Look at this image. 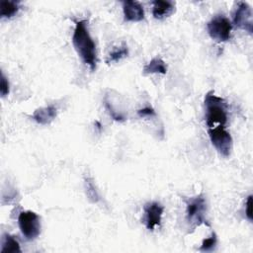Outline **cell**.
Wrapping results in <instances>:
<instances>
[{"instance_id":"1","label":"cell","mask_w":253,"mask_h":253,"mask_svg":"<svg viewBox=\"0 0 253 253\" xmlns=\"http://www.w3.org/2000/svg\"><path fill=\"white\" fill-rule=\"evenodd\" d=\"M88 22L80 20L75 23V28L72 36V43L82 61L89 66L91 71L97 67V49L96 44L90 36L88 30Z\"/></svg>"},{"instance_id":"2","label":"cell","mask_w":253,"mask_h":253,"mask_svg":"<svg viewBox=\"0 0 253 253\" xmlns=\"http://www.w3.org/2000/svg\"><path fill=\"white\" fill-rule=\"evenodd\" d=\"M205 119L209 127L214 126V124L218 126H225L227 123V102L216 95L213 91H210L205 96Z\"/></svg>"},{"instance_id":"3","label":"cell","mask_w":253,"mask_h":253,"mask_svg":"<svg viewBox=\"0 0 253 253\" xmlns=\"http://www.w3.org/2000/svg\"><path fill=\"white\" fill-rule=\"evenodd\" d=\"M211 144L223 157H228L232 149V137L224 128V126H217L208 128Z\"/></svg>"},{"instance_id":"4","label":"cell","mask_w":253,"mask_h":253,"mask_svg":"<svg viewBox=\"0 0 253 253\" xmlns=\"http://www.w3.org/2000/svg\"><path fill=\"white\" fill-rule=\"evenodd\" d=\"M18 224L22 234L28 240L36 239L41 233V219L35 211H21L18 216Z\"/></svg>"},{"instance_id":"5","label":"cell","mask_w":253,"mask_h":253,"mask_svg":"<svg viewBox=\"0 0 253 253\" xmlns=\"http://www.w3.org/2000/svg\"><path fill=\"white\" fill-rule=\"evenodd\" d=\"M207 30L212 40L223 42L230 39L232 25L225 16L217 15L208 22Z\"/></svg>"},{"instance_id":"6","label":"cell","mask_w":253,"mask_h":253,"mask_svg":"<svg viewBox=\"0 0 253 253\" xmlns=\"http://www.w3.org/2000/svg\"><path fill=\"white\" fill-rule=\"evenodd\" d=\"M206 210H207V203L203 195H199L196 198L192 199L187 204V209H186V215L189 223H194L195 226L197 225L199 226L203 223L209 225V223L205 218Z\"/></svg>"},{"instance_id":"7","label":"cell","mask_w":253,"mask_h":253,"mask_svg":"<svg viewBox=\"0 0 253 253\" xmlns=\"http://www.w3.org/2000/svg\"><path fill=\"white\" fill-rule=\"evenodd\" d=\"M233 24L241 30L252 35L253 22H252V10L248 3L240 1L237 3L235 11L233 13Z\"/></svg>"},{"instance_id":"8","label":"cell","mask_w":253,"mask_h":253,"mask_svg":"<svg viewBox=\"0 0 253 253\" xmlns=\"http://www.w3.org/2000/svg\"><path fill=\"white\" fill-rule=\"evenodd\" d=\"M143 210H144V224L148 230L153 231L154 228L156 226H159L161 223L164 207L158 202H150L145 204Z\"/></svg>"},{"instance_id":"9","label":"cell","mask_w":253,"mask_h":253,"mask_svg":"<svg viewBox=\"0 0 253 253\" xmlns=\"http://www.w3.org/2000/svg\"><path fill=\"white\" fill-rule=\"evenodd\" d=\"M124 18L126 22H140L144 19V11L141 4L137 1H123Z\"/></svg>"},{"instance_id":"10","label":"cell","mask_w":253,"mask_h":253,"mask_svg":"<svg viewBox=\"0 0 253 253\" xmlns=\"http://www.w3.org/2000/svg\"><path fill=\"white\" fill-rule=\"evenodd\" d=\"M57 116V109L53 105L38 108L32 115V119L39 125H48Z\"/></svg>"},{"instance_id":"11","label":"cell","mask_w":253,"mask_h":253,"mask_svg":"<svg viewBox=\"0 0 253 253\" xmlns=\"http://www.w3.org/2000/svg\"><path fill=\"white\" fill-rule=\"evenodd\" d=\"M175 10V3L172 1H152V15L155 19L162 20L169 17Z\"/></svg>"},{"instance_id":"12","label":"cell","mask_w":253,"mask_h":253,"mask_svg":"<svg viewBox=\"0 0 253 253\" xmlns=\"http://www.w3.org/2000/svg\"><path fill=\"white\" fill-rule=\"evenodd\" d=\"M166 72H167V66H166L165 62L160 57L152 58L143 67L144 74H152V73L166 74Z\"/></svg>"},{"instance_id":"13","label":"cell","mask_w":253,"mask_h":253,"mask_svg":"<svg viewBox=\"0 0 253 253\" xmlns=\"http://www.w3.org/2000/svg\"><path fill=\"white\" fill-rule=\"evenodd\" d=\"M20 10V3L17 1L2 0L0 2V16L1 18H11Z\"/></svg>"},{"instance_id":"14","label":"cell","mask_w":253,"mask_h":253,"mask_svg":"<svg viewBox=\"0 0 253 253\" xmlns=\"http://www.w3.org/2000/svg\"><path fill=\"white\" fill-rule=\"evenodd\" d=\"M20 252H21V248L17 239H15L14 236L8 233H5L2 239L1 253H20Z\"/></svg>"},{"instance_id":"15","label":"cell","mask_w":253,"mask_h":253,"mask_svg":"<svg viewBox=\"0 0 253 253\" xmlns=\"http://www.w3.org/2000/svg\"><path fill=\"white\" fill-rule=\"evenodd\" d=\"M128 54V47L125 42H123L119 46H116L109 54L106 59V62L110 64L111 62H118L124 57L127 56Z\"/></svg>"},{"instance_id":"16","label":"cell","mask_w":253,"mask_h":253,"mask_svg":"<svg viewBox=\"0 0 253 253\" xmlns=\"http://www.w3.org/2000/svg\"><path fill=\"white\" fill-rule=\"evenodd\" d=\"M84 187H85V193L90 202L97 203L100 200V196L98 194V191L96 189V186L94 184V180L91 177H85L84 180Z\"/></svg>"},{"instance_id":"17","label":"cell","mask_w":253,"mask_h":253,"mask_svg":"<svg viewBox=\"0 0 253 253\" xmlns=\"http://www.w3.org/2000/svg\"><path fill=\"white\" fill-rule=\"evenodd\" d=\"M217 243V237L216 234L214 232L211 233V235L206 239L203 240L199 250L203 251V252H208V251H212Z\"/></svg>"},{"instance_id":"18","label":"cell","mask_w":253,"mask_h":253,"mask_svg":"<svg viewBox=\"0 0 253 253\" xmlns=\"http://www.w3.org/2000/svg\"><path fill=\"white\" fill-rule=\"evenodd\" d=\"M105 108H106V110L108 111L109 115L111 116V118H112L114 121H116V122H124V121H126V118H125L122 114L118 113V112L113 108L112 104H111L110 102H108L107 100H105Z\"/></svg>"},{"instance_id":"19","label":"cell","mask_w":253,"mask_h":253,"mask_svg":"<svg viewBox=\"0 0 253 253\" xmlns=\"http://www.w3.org/2000/svg\"><path fill=\"white\" fill-rule=\"evenodd\" d=\"M0 93L2 97H5L9 94V82L4 73H1V83H0Z\"/></svg>"},{"instance_id":"20","label":"cell","mask_w":253,"mask_h":253,"mask_svg":"<svg viewBox=\"0 0 253 253\" xmlns=\"http://www.w3.org/2000/svg\"><path fill=\"white\" fill-rule=\"evenodd\" d=\"M137 115H138L140 118L153 117V116H155V111H154V109L151 108V107H145V108L139 109V110L137 111Z\"/></svg>"},{"instance_id":"21","label":"cell","mask_w":253,"mask_h":253,"mask_svg":"<svg viewBox=\"0 0 253 253\" xmlns=\"http://www.w3.org/2000/svg\"><path fill=\"white\" fill-rule=\"evenodd\" d=\"M245 213H246V216L247 218L252 221V195H249L247 200H246V203H245Z\"/></svg>"}]
</instances>
